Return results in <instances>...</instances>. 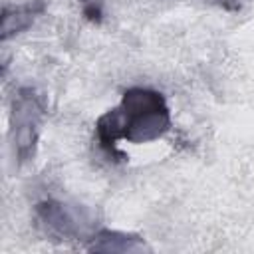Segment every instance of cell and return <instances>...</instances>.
Segmentation results:
<instances>
[{
  "mask_svg": "<svg viewBox=\"0 0 254 254\" xmlns=\"http://www.w3.org/2000/svg\"><path fill=\"white\" fill-rule=\"evenodd\" d=\"M119 137L129 143H149L163 137L171 127V113L161 91L129 87L119 107L113 109Z\"/></svg>",
  "mask_w": 254,
  "mask_h": 254,
  "instance_id": "6da1fadb",
  "label": "cell"
},
{
  "mask_svg": "<svg viewBox=\"0 0 254 254\" xmlns=\"http://www.w3.org/2000/svg\"><path fill=\"white\" fill-rule=\"evenodd\" d=\"M44 101L32 87H20L12 99V141L14 155L20 163L30 161L36 155V143L40 135V125L44 119Z\"/></svg>",
  "mask_w": 254,
  "mask_h": 254,
  "instance_id": "7a4b0ae2",
  "label": "cell"
},
{
  "mask_svg": "<svg viewBox=\"0 0 254 254\" xmlns=\"http://www.w3.org/2000/svg\"><path fill=\"white\" fill-rule=\"evenodd\" d=\"M36 216L38 222L44 226L48 234H54L58 238H75L79 234V226L75 216L65 208V204L58 200H42L36 204Z\"/></svg>",
  "mask_w": 254,
  "mask_h": 254,
  "instance_id": "3957f363",
  "label": "cell"
},
{
  "mask_svg": "<svg viewBox=\"0 0 254 254\" xmlns=\"http://www.w3.org/2000/svg\"><path fill=\"white\" fill-rule=\"evenodd\" d=\"M44 0H32L28 4L22 6H4L2 10V30H0V38L2 42H6L8 38L24 32L26 28L32 26V22L36 20V16H40L44 12Z\"/></svg>",
  "mask_w": 254,
  "mask_h": 254,
  "instance_id": "277c9868",
  "label": "cell"
},
{
  "mask_svg": "<svg viewBox=\"0 0 254 254\" xmlns=\"http://www.w3.org/2000/svg\"><path fill=\"white\" fill-rule=\"evenodd\" d=\"M87 250H93V252H141V250H149V246L145 244V240L141 236L103 228L95 236H91Z\"/></svg>",
  "mask_w": 254,
  "mask_h": 254,
  "instance_id": "5b68a950",
  "label": "cell"
},
{
  "mask_svg": "<svg viewBox=\"0 0 254 254\" xmlns=\"http://www.w3.org/2000/svg\"><path fill=\"white\" fill-rule=\"evenodd\" d=\"M79 2H81L83 16L93 24H101V20H103V2L101 0H79Z\"/></svg>",
  "mask_w": 254,
  "mask_h": 254,
  "instance_id": "8992f818",
  "label": "cell"
}]
</instances>
